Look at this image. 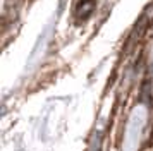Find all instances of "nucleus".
<instances>
[{
	"label": "nucleus",
	"mask_w": 153,
	"mask_h": 151,
	"mask_svg": "<svg viewBox=\"0 0 153 151\" xmlns=\"http://www.w3.org/2000/svg\"><path fill=\"white\" fill-rule=\"evenodd\" d=\"M95 9H97V0H79L76 5V17L83 21L88 19Z\"/></svg>",
	"instance_id": "obj_1"
}]
</instances>
